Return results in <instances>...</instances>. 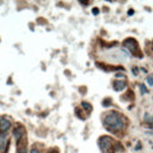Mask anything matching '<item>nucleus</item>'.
I'll return each mask as SVG.
<instances>
[{"instance_id":"1","label":"nucleus","mask_w":153,"mask_h":153,"mask_svg":"<svg viewBox=\"0 0 153 153\" xmlns=\"http://www.w3.org/2000/svg\"><path fill=\"white\" fill-rule=\"evenodd\" d=\"M104 124L111 130H120L124 127V122L121 115L117 112H110L104 119Z\"/></svg>"},{"instance_id":"2","label":"nucleus","mask_w":153,"mask_h":153,"mask_svg":"<svg viewBox=\"0 0 153 153\" xmlns=\"http://www.w3.org/2000/svg\"><path fill=\"white\" fill-rule=\"evenodd\" d=\"M10 127H11V122L7 119L0 117V130H1V132H6Z\"/></svg>"},{"instance_id":"3","label":"nucleus","mask_w":153,"mask_h":153,"mask_svg":"<svg viewBox=\"0 0 153 153\" xmlns=\"http://www.w3.org/2000/svg\"><path fill=\"white\" fill-rule=\"evenodd\" d=\"M23 134H24V128H22V127H18V128H16L14 129V132H13V135H14V138H16V140L18 141L19 139H21L22 136H23Z\"/></svg>"},{"instance_id":"4","label":"nucleus","mask_w":153,"mask_h":153,"mask_svg":"<svg viewBox=\"0 0 153 153\" xmlns=\"http://www.w3.org/2000/svg\"><path fill=\"white\" fill-rule=\"evenodd\" d=\"M114 89L116 91H121L124 89V81H115L114 83Z\"/></svg>"},{"instance_id":"5","label":"nucleus","mask_w":153,"mask_h":153,"mask_svg":"<svg viewBox=\"0 0 153 153\" xmlns=\"http://www.w3.org/2000/svg\"><path fill=\"white\" fill-rule=\"evenodd\" d=\"M124 46H126V47H128L132 51H134V50L136 49V48H135V43H134V41H132V40L126 41V42H124Z\"/></svg>"},{"instance_id":"6","label":"nucleus","mask_w":153,"mask_h":153,"mask_svg":"<svg viewBox=\"0 0 153 153\" xmlns=\"http://www.w3.org/2000/svg\"><path fill=\"white\" fill-rule=\"evenodd\" d=\"M147 81H148V84H149L151 86H153V78H152V76H148V78H147Z\"/></svg>"},{"instance_id":"7","label":"nucleus","mask_w":153,"mask_h":153,"mask_svg":"<svg viewBox=\"0 0 153 153\" xmlns=\"http://www.w3.org/2000/svg\"><path fill=\"white\" fill-rule=\"evenodd\" d=\"M141 92H142V93H147V89H146L144 85L141 86Z\"/></svg>"},{"instance_id":"8","label":"nucleus","mask_w":153,"mask_h":153,"mask_svg":"<svg viewBox=\"0 0 153 153\" xmlns=\"http://www.w3.org/2000/svg\"><path fill=\"white\" fill-rule=\"evenodd\" d=\"M30 153H40V152H38V151H37L36 148H32V149L30 151Z\"/></svg>"},{"instance_id":"9","label":"nucleus","mask_w":153,"mask_h":153,"mask_svg":"<svg viewBox=\"0 0 153 153\" xmlns=\"http://www.w3.org/2000/svg\"><path fill=\"white\" fill-rule=\"evenodd\" d=\"M93 13H94V14H97V13H98V10H97V8H94V10H93Z\"/></svg>"},{"instance_id":"10","label":"nucleus","mask_w":153,"mask_h":153,"mask_svg":"<svg viewBox=\"0 0 153 153\" xmlns=\"http://www.w3.org/2000/svg\"><path fill=\"white\" fill-rule=\"evenodd\" d=\"M19 153H25V151H22V152H19Z\"/></svg>"},{"instance_id":"11","label":"nucleus","mask_w":153,"mask_h":153,"mask_svg":"<svg viewBox=\"0 0 153 153\" xmlns=\"http://www.w3.org/2000/svg\"><path fill=\"white\" fill-rule=\"evenodd\" d=\"M152 48H153V42H152Z\"/></svg>"}]
</instances>
